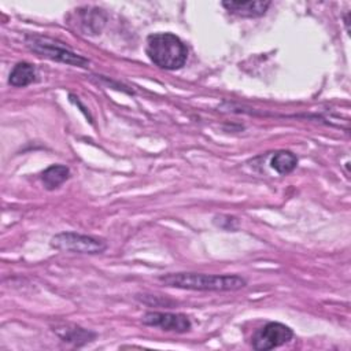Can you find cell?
<instances>
[{
  "label": "cell",
  "mask_w": 351,
  "mask_h": 351,
  "mask_svg": "<svg viewBox=\"0 0 351 351\" xmlns=\"http://www.w3.org/2000/svg\"><path fill=\"white\" fill-rule=\"evenodd\" d=\"M26 45L30 51L34 53H38L41 56H45L48 59L62 62L70 66L77 67H88L90 63L86 58L62 47L60 44L55 43L51 38L41 37V36H27L26 37Z\"/></svg>",
  "instance_id": "obj_3"
},
{
  "label": "cell",
  "mask_w": 351,
  "mask_h": 351,
  "mask_svg": "<svg viewBox=\"0 0 351 351\" xmlns=\"http://www.w3.org/2000/svg\"><path fill=\"white\" fill-rule=\"evenodd\" d=\"M166 287L191 289V291H215L229 292L239 291L247 285V280L239 274H204L192 271L169 273L159 277Z\"/></svg>",
  "instance_id": "obj_1"
},
{
  "label": "cell",
  "mask_w": 351,
  "mask_h": 351,
  "mask_svg": "<svg viewBox=\"0 0 351 351\" xmlns=\"http://www.w3.org/2000/svg\"><path fill=\"white\" fill-rule=\"evenodd\" d=\"M270 1H222V7L229 12L243 18H256L266 14L270 7Z\"/></svg>",
  "instance_id": "obj_7"
},
{
  "label": "cell",
  "mask_w": 351,
  "mask_h": 351,
  "mask_svg": "<svg viewBox=\"0 0 351 351\" xmlns=\"http://www.w3.org/2000/svg\"><path fill=\"white\" fill-rule=\"evenodd\" d=\"M145 52L154 64L165 70H178L188 59L186 45L173 33L149 34Z\"/></svg>",
  "instance_id": "obj_2"
},
{
  "label": "cell",
  "mask_w": 351,
  "mask_h": 351,
  "mask_svg": "<svg viewBox=\"0 0 351 351\" xmlns=\"http://www.w3.org/2000/svg\"><path fill=\"white\" fill-rule=\"evenodd\" d=\"M143 324L152 328H159L165 332L185 333L192 328L191 319L185 314L180 313H163V311H149L141 318Z\"/></svg>",
  "instance_id": "obj_6"
},
{
  "label": "cell",
  "mask_w": 351,
  "mask_h": 351,
  "mask_svg": "<svg viewBox=\"0 0 351 351\" xmlns=\"http://www.w3.org/2000/svg\"><path fill=\"white\" fill-rule=\"evenodd\" d=\"M36 77H37V73L33 64L27 62H19L12 67L8 77V84L15 88H21V86L23 88L34 82Z\"/></svg>",
  "instance_id": "obj_8"
},
{
  "label": "cell",
  "mask_w": 351,
  "mask_h": 351,
  "mask_svg": "<svg viewBox=\"0 0 351 351\" xmlns=\"http://www.w3.org/2000/svg\"><path fill=\"white\" fill-rule=\"evenodd\" d=\"M296 165H298L296 155L285 149L277 151L270 160L271 169H274L278 174H289L291 171L295 170Z\"/></svg>",
  "instance_id": "obj_10"
},
{
  "label": "cell",
  "mask_w": 351,
  "mask_h": 351,
  "mask_svg": "<svg viewBox=\"0 0 351 351\" xmlns=\"http://www.w3.org/2000/svg\"><path fill=\"white\" fill-rule=\"evenodd\" d=\"M64 333L58 332V335L64 340V341H71L74 344H80V340L84 343L89 341L90 337H95V333H90L89 330H85L80 326H74L73 329H63Z\"/></svg>",
  "instance_id": "obj_11"
},
{
  "label": "cell",
  "mask_w": 351,
  "mask_h": 351,
  "mask_svg": "<svg viewBox=\"0 0 351 351\" xmlns=\"http://www.w3.org/2000/svg\"><path fill=\"white\" fill-rule=\"evenodd\" d=\"M51 247L66 252L93 255L104 252L107 250V241L75 232H62L51 239Z\"/></svg>",
  "instance_id": "obj_4"
},
{
  "label": "cell",
  "mask_w": 351,
  "mask_h": 351,
  "mask_svg": "<svg viewBox=\"0 0 351 351\" xmlns=\"http://www.w3.org/2000/svg\"><path fill=\"white\" fill-rule=\"evenodd\" d=\"M293 332L281 322H267L252 336V347L258 351L277 348L292 340Z\"/></svg>",
  "instance_id": "obj_5"
},
{
  "label": "cell",
  "mask_w": 351,
  "mask_h": 351,
  "mask_svg": "<svg viewBox=\"0 0 351 351\" xmlns=\"http://www.w3.org/2000/svg\"><path fill=\"white\" fill-rule=\"evenodd\" d=\"M69 177H70L69 167L63 165H52L43 171L41 181L48 191H53L59 188Z\"/></svg>",
  "instance_id": "obj_9"
}]
</instances>
